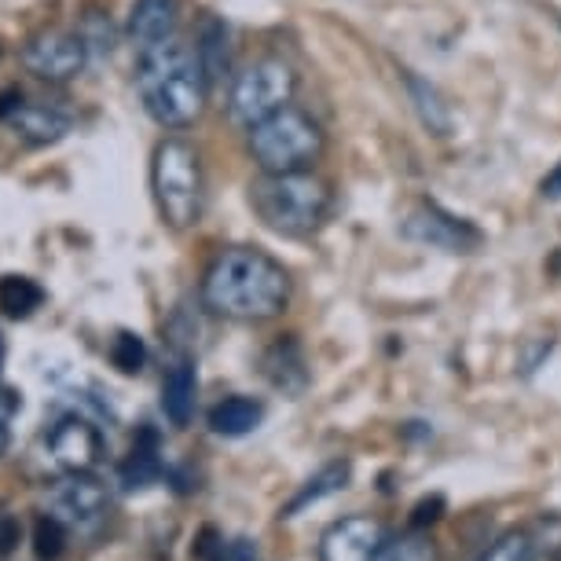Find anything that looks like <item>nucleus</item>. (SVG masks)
I'll return each instance as SVG.
<instances>
[{
	"label": "nucleus",
	"mask_w": 561,
	"mask_h": 561,
	"mask_svg": "<svg viewBox=\"0 0 561 561\" xmlns=\"http://www.w3.org/2000/svg\"><path fill=\"white\" fill-rule=\"evenodd\" d=\"M203 309L236 323H264L287 312L290 272L257 247L220 250L203 275Z\"/></svg>",
	"instance_id": "obj_1"
},
{
	"label": "nucleus",
	"mask_w": 561,
	"mask_h": 561,
	"mask_svg": "<svg viewBox=\"0 0 561 561\" xmlns=\"http://www.w3.org/2000/svg\"><path fill=\"white\" fill-rule=\"evenodd\" d=\"M136 89H140L144 111L162 125V129H192L203 118L209 100V78L203 70L195 45L187 41H165L140 56L136 67Z\"/></svg>",
	"instance_id": "obj_2"
},
{
	"label": "nucleus",
	"mask_w": 561,
	"mask_h": 561,
	"mask_svg": "<svg viewBox=\"0 0 561 561\" xmlns=\"http://www.w3.org/2000/svg\"><path fill=\"white\" fill-rule=\"evenodd\" d=\"M250 209L264 228L283 239H309L331 217L334 195L323 176L305 173H261L250 184Z\"/></svg>",
	"instance_id": "obj_3"
},
{
	"label": "nucleus",
	"mask_w": 561,
	"mask_h": 561,
	"mask_svg": "<svg viewBox=\"0 0 561 561\" xmlns=\"http://www.w3.org/2000/svg\"><path fill=\"white\" fill-rule=\"evenodd\" d=\"M151 195L158 217L173 231H187L203 220L206 173L203 154L184 136H165L151 154Z\"/></svg>",
	"instance_id": "obj_4"
},
{
	"label": "nucleus",
	"mask_w": 561,
	"mask_h": 561,
	"mask_svg": "<svg viewBox=\"0 0 561 561\" xmlns=\"http://www.w3.org/2000/svg\"><path fill=\"white\" fill-rule=\"evenodd\" d=\"M247 147L261 173H305L323 158L327 133L309 111L290 103L247 129Z\"/></svg>",
	"instance_id": "obj_5"
},
{
	"label": "nucleus",
	"mask_w": 561,
	"mask_h": 561,
	"mask_svg": "<svg viewBox=\"0 0 561 561\" xmlns=\"http://www.w3.org/2000/svg\"><path fill=\"white\" fill-rule=\"evenodd\" d=\"M294 92H298V73L290 62L279 56H261L231 78L228 111L242 129H253L257 122L272 118L275 111L290 107Z\"/></svg>",
	"instance_id": "obj_6"
},
{
	"label": "nucleus",
	"mask_w": 561,
	"mask_h": 561,
	"mask_svg": "<svg viewBox=\"0 0 561 561\" xmlns=\"http://www.w3.org/2000/svg\"><path fill=\"white\" fill-rule=\"evenodd\" d=\"M26 73H34L37 81L48 84H67L89 67L92 51L89 41L81 37V30H41L19 51Z\"/></svg>",
	"instance_id": "obj_7"
},
{
	"label": "nucleus",
	"mask_w": 561,
	"mask_h": 561,
	"mask_svg": "<svg viewBox=\"0 0 561 561\" xmlns=\"http://www.w3.org/2000/svg\"><path fill=\"white\" fill-rule=\"evenodd\" d=\"M111 495L96 473H62L48 489V514H56L67 528L92 533L107 522Z\"/></svg>",
	"instance_id": "obj_8"
},
{
	"label": "nucleus",
	"mask_w": 561,
	"mask_h": 561,
	"mask_svg": "<svg viewBox=\"0 0 561 561\" xmlns=\"http://www.w3.org/2000/svg\"><path fill=\"white\" fill-rule=\"evenodd\" d=\"M400 236L419 242V247H430L440 253H462V257L484 247V236L470 220L448 214V209L437 203H422L411 209L404 217V225H400Z\"/></svg>",
	"instance_id": "obj_9"
},
{
	"label": "nucleus",
	"mask_w": 561,
	"mask_h": 561,
	"mask_svg": "<svg viewBox=\"0 0 561 561\" xmlns=\"http://www.w3.org/2000/svg\"><path fill=\"white\" fill-rule=\"evenodd\" d=\"M45 444L62 473H92L103 462V455H107L103 430L89 415H81V411L62 415L56 426L45 433Z\"/></svg>",
	"instance_id": "obj_10"
},
{
	"label": "nucleus",
	"mask_w": 561,
	"mask_h": 561,
	"mask_svg": "<svg viewBox=\"0 0 561 561\" xmlns=\"http://www.w3.org/2000/svg\"><path fill=\"white\" fill-rule=\"evenodd\" d=\"M386 536V525L370 514L337 517L320 536V561H375Z\"/></svg>",
	"instance_id": "obj_11"
},
{
	"label": "nucleus",
	"mask_w": 561,
	"mask_h": 561,
	"mask_svg": "<svg viewBox=\"0 0 561 561\" xmlns=\"http://www.w3.org/2000/svg\"><path fill=\"white\" fill-rule=\"evenodd\" d=\"M0 118L15 136H23L26 144L45 147V144H59L62 136L70 133V114L59 111L56 103H37V100H12L0 107Z\"/></svg>",
	"instance_id": "obj_12"
},
{
	"label": "nucleus",
	"mask_w": 561,
	"mask_h": 561,
	"mask_svg": "<svg viewBox=\"0 0 561 561\" xmlns=\"http://www.w3.org/2000/svg\"><path fill=\"white\" fill-rule=\"evenodd\" d=\"M176 30H180V0H133L125 34H129L136 56L180 37Z\"/></svg>",
	"instance_id": "obj_13"
},
{
	"label": "nucleus",
	"mask_w": 561,
	"mask_h": 561,
	"mask_svg": "<svg viewBox=\"0 0 561 561\" xmlns=\"http://www.w3.org/2000/svg\"><path fill=\"white\" fill-rule=\"evenodd\" d=\"M198 404V375L195 364L187 356H180L162 378V415L169 419V426L184 430L195 419Z\"/></svg>",
	"instance_id": "obj_14"
},
{
	"label": "nucleus",
	"mask_w": 561,
	"mask_h": 561,
	"mask_svg": "<svg viewBox=\"0 0 561 561\" xmlns=\"http://www.w3.org/2000/svg\"><path fill=\"white\" fill-rule=\"evenodd\" d=\"M162 473H165L162 444H158V433L147 426L140 430V437L133 440V451L125 455L118 466V484L125 492H140V489H151Z\"/></svg>",
	"instance_id": "obj_15"
},
{
	"label": "nucleus",
	"mask_w": 561,
	"mask_h": 561,
	"mask_svg": "<svg viewBox=\"0 0 561 561\" xmlns=\"http://www.w3.org/2000/svg\"><path fill=\"white\" fill-rule=\"evenodd\" d=\"M264 375L275 389H283L287 397H301L309 386V367H305L301 345L294 337H279L268 353H264Z\"/></svg>",
	"instance_id": "obj_16"
},
{
	"label": "nucleus",
	"mask_w": 561,
	"mask_h": 561,
	"mask_svg": "<svg viewBox=\"0 0 561 561\" xmlns=\"http://www.w3.org/2000/svg\"><path fill=\"white\" fill-rule=\"evenodd\" d=\"M264 422V404L253 397H225L220 404L209 411V430L217 433V437H247Z\"/></svg>",
	"instance_id": "obj_17"
},
{
	"label": "nucleus",
	"mask_w": 561,
	"mask_h": 561,
	"mask_svg": "<svg viewBox=\"0 0 561 561\" xmlns=\"http://www.w3.org/2000/svg\"><path fill=\"white\" fill-rule=\"evenodd\" d=\"M348 478H353V466H348V459H334V462H327L316 478H309L298 489V495L283 506L279 517H298L301 511H309V506L316 503H323L327 495H337L348 484Z\"/></svg>",
	"instance_id": "obj_18"
},
{
	"label": "nucleus",
	"mask_w": 561,
	"mask_h": 561,
	"mask_svg": "<svg viewBox=\"0 0 561 561\" xmlns=\"http://www.w3.org/2000/svg\"><path fill=\"white\" fill-rule=\"evenodd\" d=\"M192 45L198 51V59H203V70H206L209 84H217L228 73V62H231V48H228L231 45V34H228L225 19L206 15L203 23H198V30H195Z\"/></svg>",
	"instance_id": "obj_19"
},
{
	"label": "nucleus",
	"mask_w": 561,
	"mask_h": 561,
	"mask_svg": "<svg viewBox=\"0 0 561 561\" xmlns=\"http://www.w3.org/2000/svg\"><path fill=\"white\" fill-rule=\"evenodd\" d=\"M41 305H45V290L30 275H0V312L8 320H30Z\"/></svg>",
	"instance_id": "obj_20"
},
{
	"label": "nucleus",
	"mask_w": 561,
	"mask_h": 561,
	"mask_svg": "<svg viewBox=\"0 0 561 561\" xmlns=\"http://www.w3.org/2000/svg\"><path fill=\"white\" fill-rule=\"evenodd\" d=\"M408 92H411V100H415L422 125L437 136H448L451 133V111H448V103L440 100V92L433 89L430 81H422L419 73H408Z\"/></svg>",
	"instance_id": "obj_21"
},
{
	"label": "nucleus",
	"mask_w": 561,
	"mask_h": 561,
	"mask_svg": "<svg viewBox=\"0 0 561 561\" xmlns=\"http://www.w3.org/2000/svg\"><path fill=\"white\" fill-rule=\"evenodd\" d=\"M437 543L426 528H411L400 536H386L382 550L375 554V561H437Z\"/></svg>",
	"instance_id": "obj_22"
},
{
	"label": "nucleus",
	"mask_w": 561,
	"mask_h": 561,
	"mask_svg": "<svg viewBox=\"0 0 561 561\" xmlns=\"http://www.w3.org/2000/svg\"><path fill=\"white\" fill-rule=\"evenodd\" d=\"M536 536L528 528H511L484 550L478 561H536Z\"/></svg>",
	"instance_id": "obj_23"
},
{
	"label": "nucleus",
	"mask_w": 561,
	"mask_h": 561,
	"mask_svg": "<svg viewBox=\"0 0 561 561\" xmlns=\"http://www.w3.org/2000/svg\"><path fill=\"white\" fill-rule=\"evenodd\" d=\"M67 550V525L56 514H41L34 522V558L37 561H59Z\"/></svg>",
	"instance_id": "obj_24"
},
{
	"label": "nucleus",
	"mask_w": 561,
	"mask_h": 561,
	"mask_svg": "<svg viewBox=\"0 0 561 561\" xmlns=\"http://www.w3.org/2000/svg\"><path fill=\"white\" fill-rule=\"evenodd\" d=\"M111 364L122 370V375H140L147 364V345L140 334L133 331H118L111 342Z\"/></svg>",
	"instance_id": "obj_25"
},
{
	"label": "nucleus",
	"mask_w": 561,
	"mask_h": 561,
	"mask_svg": "<svg viewBox=\"0 0 561 561\" xmlns=\"http://www.w3.org/2000/svg\"><path fill=\"white\" fill-rule=\"evenodd\" d=\"M19 411H23V397H19L15 389L0 386V459L12 448V419Z\"/></svg>",
	"instance_id": "obj_26"
},
{
	"label": "nucleus",
	"mask_w": 561,
	"mask_h": 561,
	"mask_svg": "<svg viewBox=\"0 0 561 561\" xmlns=\"http://www.w3.org/2000/svg\"><path fill=\"white\" fill-rule=\"evenodd\" d=\"M192 561H231V543H225L217 528H203L192 547Z\"/></svg>",
	"instance_id": "obj_27"
},
{
	"label": "nucleus",
	"mask_w": 561,
	"mask_h": 561,
	"mask_svg": "<svg viewBox=\"0 0 561 561\" xmlns=\"http://www.w3.org/2000/svg\"><path fill=\"white\" fill-rule=\"evenodd\" d=\"M23 539V522L15 514H0V558H8Z\"/></svg>",
	"instance_id": "obj_28"
},
{
	"label": "nucleus",
	"mask_w": 561,
	"mask_h": 561,
	"mask_svg": "<svg viewBox=\"0 0 561 561\" xmlns=\"http://www.w3.org/2000/svg\"><path fill=\"white\" fill-rule=\"evenodd\" d=\"M539 192H543V198H554V203L561 198V162H558V165L550 169V173L543 176V184H539Z\"/></svg>",
	"instance_id": "obj_29"
},
{
	"label": "nucleus",
	"mask_w": 561,
	"mask_h": 561,
	"mask_svg": "<svg viewBox=\"0 0 561 561\" xmlns=\"http://www.w3.org/2000/svg\"><path fill=\"white\" fill-rule=\"evenodd\" d=\"M231 561H257V550H253L250 539H236L231 543Z\"/></svg>",
	"instance_id": "obj_30"
},
{
	"label": "nucleus",
	"mask_w": 561,
	"mask_h": 561,
	"mask_svg": "<svg viewBox=\"0 0 561 561\" xmlns=\"http://www.w3.org/2000/svg\"><path fill=\"white\" fill-rule=\"evenodd\" d=\"M0 367H4V337H0Z\"/></svg>",
	"instance_id": "obj_31"
}]
</instances>
